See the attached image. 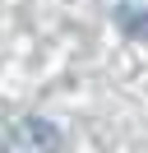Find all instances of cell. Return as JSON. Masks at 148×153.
<instances>
[{
    "label": "cell",
    "mask_w": 148,
    "mask_h": 153,
    "mask_svg": "<svg viewBox=\"0 0 148 153\" xmlns=\"http://www.w3.org/2000/svg\"><path fill=\"white\" fill-rule=\"evenodd\" d=\"M5 153H65V139L51 121L42 116H28V121H14L5 134Z\"/></svg>",
    "instance_id": "cell-1"
}]
</instances>
